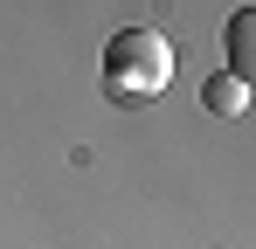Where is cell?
<instances>
[{
	"mask_svg": "<svg viewBox=\"0 0 256 249\" xmlns=\"http://www.w3.org/2000/svg\"><path fill=\"white\" fill-rule=\"evenodd\" d=\"M166 83H173V48H166V35L125 28V35L104 42V90H111L118 104H152Z\"/></svg>",
	"mask_w": 256,
	"mask_h": 249,
	"instance_id": "1",
	"label": "cell"
},
{
	"mask_svg": "<svg viewBox=\"0 0 256 249\" xmlns=\"http://www.w3.org/2000/svg\"><path fill=\"white\" fill-rule=\"evenodd\" d=\"M222 48H228V76H236V83L256 97V7H236V14H228V35H222Z\"/></svg>",
	"mask_w": 256,
	"mask_h": 249,
	"instance_id": "2",
	"label": "cell"
},
{
	"mask_svg": "<svg viewBox=\"0 0 256 249\" xmlns=\"http://www.w3.org/2000/svg\"><path fill=\"white\" fill-rule=\"evenodd\" d=\"M201 104H208L214 118H236V111H250V90H242V83L222 70V76H208V83H201Z\"/></svg>",
	"mask_w": 256,
	"mask_h": 249,
	"instance_id": "3",
	"label": "cell"
}]
</instances>
